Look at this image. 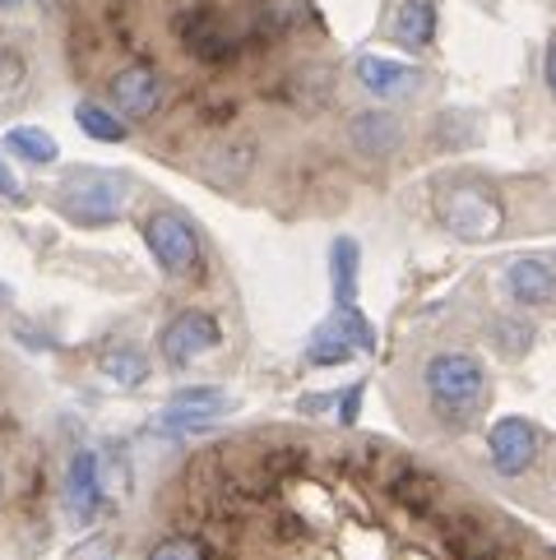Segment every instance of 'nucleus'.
<instances>
[{
	"label": "nucleus",
	"instance_id": "nucleus-1",
	"mask_svg": "<svg viewBox=\"0 0 556 560\" xmlns=\"http://www.w3.org/2000/svg\"><path fill=\"white\" fill-rule=\"evenodd\" d=\"M422 394L441 431H473L491 404V375L478 352L445 348L422 362Z\"/></svg>",
	"mask_w": 556,
	"mask_h": 560
},
{
	"label": "nucleus",
	"instance_id": "nucleus-2",
	"mask_svg": "<svg viewBox=\"0 0 556 560\" xmlns=\"http://www.w3.org/2000/svg\"><path fill=\"white\" fill-rule=\"evenodd\" d=\"M436 218L454 242H491L506 228V205L496 199L491 186L460 176V182L436 190Z\"/></svg>",
	"mask_w": 556,
	"mask_h": 560
},
{
	"label": "nucleus",
	"instance_id": "nucleus-3",
	"mask_svg": "<svg viewBox=\"0 0 556 560\" xmlns=\"http://www.w3.org/2000/svg\"><path fill=\"white\" fill-rule=\"evenodd\" d=\"M126 176L103 167H74L61 182V209L79 228H107L126 213Z\"/></svg>",
	"mask_w": 556,
	"mask_h": 560
},
{
	"label": "nucleus",
	"instance_id": "nucleus-4",
	"mask_svg": "<svg viewBox=\"0 0 556 560\" xmlns=\"http://www.w3.org/2000/svg\"><path fill=\"white\" fill-rule=\"evenodd\" d=\"M538 454H543V435L538 427L529 422V417H496L487 427V458H491V472L514 482V477H524L538 468Z\"/></svg>",
	"mask_w": 556,
	"mask_h": 560
},
{
	"label": "nucleus",
	"instance_id": "nucleus-5",
	"mask_svg": "<svg viewBox=\"0 0 556 560\" xmlns=\"http://www.w3.org/2000/svg\"><path fill=\"white\" fill-rule=\"evenodd\" d=\"M144 246L158 259V269L172 273V278H186L195 265H200V236H195V228L186 223L182 213H172V209L149 213Z\"/></svg>",
	"mask_w": 556,
	"mask_h": 560
},
{
	"label": "nucleus",
	"instance_id": "nucleus-6",
	"mask_svg": "<svg viewBox=\"0 0 556 560\" xmlns=\"http://www.w3.org/2000/svg\"><path fill=\"white\" fill-rule=\"evenodd\" d=\"M107 97H112L116 116H126V121H149V116H158L163 103H167V79L158 74L153 66L135 61V66L112 74Z\"/></svg>",
	"mask_w": 556,
	"mask_h": 560
},
{
	"label": "nucleus",
	"instance_id": "nucleus-7",
	"mask_svg": "<svg viewBox=\"0 0 556 560\" xmlns=\"http://www.w3.org/2000/svg\"><path fill=\"white\" fill-rule=\"evenodd\" d=\"M218 343H223V329L209 311H182L172 315L163 334H158V352H163L167 366H190L195 357H209Z\"/></svg>",
	"mask_w": 556,
	"mask_h": 560
},
{
	"label": "nucleus",
	"instance_id": "nucleus-8",
	"mask_svg": "<svg viewBox=\"0 0 556 560\" xmlns=\"http://www.w3.org/2000/svg\"><path fill=\"white\" fill-rule=\"evenodd\" d=\"M501 288L520 311L556 306V259L547 255H514L501 269Z\"/></svg>",
	"mask_w": 556,
	"mask_h": 560
},
{
	"label": "nucleus",
	"instance_id": "nucleus-9",
	"mask_svg": "<svg viewBox=\"0 0 556 560\" xmlns=\"http://www.w3.org/2000/svg\"><path fill=\"white\" fill-rule=\"evenodd\" d=\"M352 74H357V84L375 97V103H404V97H413L417 89L427 84L417 66L390 61V56H357Z\"/></svg>",
	"mask_w": 556,
	"mask_h": 560
},
{
	"label": "nucleus",
	"instance_id": "nucleus-10",
	"mask_svg": "<svg viewBox=\"0 0 556 560\" xmlns=\"http://www.w3.org/2000/svg\"><path fill=\"white\" fill-rule=\"evenodd\" d=\"M348 144L352 153H362V158H390L394 149L404 144V121L394 112L385 107H371V112H357L352 121H348Z\"/></svg>",
	"mask_w": 556,
	"mask_h": 560
},
{
	"label": "nucleus",
	"instance_id": "nucleus-11",
	"mask_svg": "<svg viewBox=\"0 0 556 560\" xmlns=\"http://www.w3.org/2000/svg\"><path fill=\"white\" fill-rule=\"evenodd\" d=\"M66 510L74 524H93V514L103 510V477H97V454L79 450L66 468Z\"/></svg>",
	"mask_w": 556,
	"mask_h": 560
},
{
	"label": "nucleus",
	"instance_id": "nucleus-12",
	"mask_svg": "<svg viewBox=\"0 0 556 560\" xmlns=\"http://www.w3.org/2000/svg\"><path fill=\"white\" fill-rule=\"evenodd\" d=\"M232 408V398L223 394V389H213V385H195V389H176L172 394V404H167V412L158 417L163 427H209V422H218Z\"/></svg>",
	"mask_w": 556,
	"mask_h": 560
},
{
	"label": "nucleus",
	"instance_id": "nucleus-13",
	"mask_svg": "<svg viewBox=\"0 0 556 560\" xmlns=\"http://www.w3.org/2000/svg\"><path fill=\"white\" fill-rule=\"evenodd\" d=\"M182 43L190 56H200L205 66H223L228 56H236V33L228 28V19H218V14H190L182 28Z\"/></svg>",
	"mask_w": 556,
	"mask_h": 560
},
{
	"label": "nucleus",
	"instance_id": "nucleus-14",
	"mask_svg": "<svg viewBox=\"0 0 556 560\" xmlns=\"http://www.w3.org/2000/svg\"><path fill=\"white\" fill-rule=\"evenodd\" d=\"M436 28H441L436 0H399V10L390 19V37L404 51H427L436 43Z\"/></svg>",
	"mask_w": 556,
	"mask_h": 560
},
{
	"label": "nucleus",
	"instance_id": "nucleus-15",
	"mask_svg": "<svg viewBox=\"0 0 556 560\" xmlns=\"http://www.w3.org/2000/svg\"><path fill=\"white\" fill-rule=\"evenodd\" d=\"M357 273H362V246H357L352 236H334V246H329L334 306H357Z\"/></svg>",
	"mask_w": 556,
	"mask_h": 560
},
{
	"label": "nucleus",
	"instance_id": "nucleus-16",
	"mask_svg": "<svg viewBox=\"0 0 556 560\" xmlns=\"http://www.w3.org/2000/svg\"><path fill=\"white\" fill-rule=\"evenodd\" d=\"M533 343H538V325H533L529 315L506 311V315H496V319H491V348L501 352L506 362H524Z\"/></svg>",
	"mask_w": 556,
	"mask_h": 560
},
{
	"label": "nucleus",
	"instance_id": "nucleus-17",
	"mask_svg": "<svg viewBox=\"0 0 556 560\" xmlns=\"http://www.w3.org/2000/svg\"><path fill=\"white\" fill-rule=\"evenodd\" d=\"M352 352H357V348H352V338L344 334V325H339V319H334V315H329L325 325L306 338V362H311V366H321V371L352 362Z\"/></svg>",
	"mask_w": 556,
	"mask_h": 560
},
{
	"label": "nucleus",
	"instance_id": "nucleus-18",
	"mask_svg": "<svg viewBox=\"0 0 556 560\" xmlns=\"http://www.w3.org/2000/svg\"><path fill=\"white\" fill-rule=\"evenodd\" d=\"M5 149L14 158H24V163H37V167H47L61 158V144H56V135H47L43 126H14L5 130Z\"/></svg>",
	"mask_w": 556,
	"mask_h": 560
},
{
	"label": "nucleus",
	"instance_id": "nucleus-19",
	"mask_svg": "<svg viewBox=\"0 0 556 560\" xmlns=\"http://www.w3.org/2000/svg\"><path fill=\"white\" fill-rule=\"evenodd\" d=\"M97 371H103L107 380H116V385H144L149 375V357L139 348H107L103 357H97Z\"/></svg>",
	"mask_w": 556,
	"mask_h": 560
},
{
	"label": "nucleus",
	"instance_id": "nucleus-20",
	"mask_svg": "<svg viewBox=\"0 0 556 560\" xmlns=\"http://www.w3.org/2000/svg\"><path fill=\"white\" fill-rule=\"evenodd\" d=\"M74 121H79V130H84L89 139H97V144H121V139H126L121 116L107 112L103 103H79L74 107Z\"/></svg>",
	"mask_w": 556,
	"mask_h": 560
},
{
	"label": "nucleus",
	"instance_id": "nucleus-21",
	"mask_svg": "<svg viewBox=\"0 0 556 560\" xmlns=\"http://www.w3.org/2000/svg\"><path fill=\"white\" fill-rule=\"evenodd\" d=\"M334 319L344 325V334L352 338L357 352H375V325L362 315V306H334Z\"/></svg>",
	"mask_w": 556,
	"mask_h": 560
},
{
	"label": "nucleus",
	"instance_id": "nucleus-22",
	"mask_svg": "<svg viewBox=\"0 0 556 560\" xmlns=\"http://www.w3.org/2000/svg\"><path fill=\"white\" fill-rule=\"evenodd\" d=\"M144 560H209V556H205V547L195 542V537H186V533H167V537H158V542L149 547Z\"/></svg>",
	"mask_w": 556,
	"mask_h": 560
},
{
	"label": "nucleus",
	"instance_id": "nucleus-23",
	"mask_svg": "<svg viewBox=\"0 0 556 560\" xmlns=\"http://www.w3.org/2000/svg\"><path fill=\"white\" fill-rule=\"evenodd\" d=\"M362 398H367V380H352V385L339 394V427H357V417H362Z\"/></svg>",
	"mask_w": 556,
	"mask_h": 560
},
{
	"label": "nucleus",
	"instance_id": "nucleus-24",
	"mask_svg": "<svg viewBox=\"0 0 556 560\" xmlns=\"http://www.w3.org/2000/svg\"><path fill=\"white\" fill-rule=\"evenodd\" d=\"M543 84H547V93L556 97V37H552L547 51H543Z\"/></svg>",
	"mask_w": 556,
	"mask_h": 560
},
{
	"label": "nucleus",
	"instance_id": "nucleus-25",
	"mask_svg": "<svg viewBox=\"0 0 556 560\" xmlns=\"http://www.w3.org/2000/svg\"><path fill=\"white\" fill-rule=\"evenodd\" d=\"M0 195H10V199H24V186L14 182V172H10V163L0 158Z\"/></svg>",
	"mask_w": 556,
	"mask_h": 560
},
{
	"label": "nucleus",
	"instance_id": "nucleus-26",
	"mask_svg": "<svg viewBox=\"0 0 556 560\" xmlns=\"http://www.w3.org/2000/svg\"><path fill=\"white\" fill-rule=\"evenodd\" d=\"M28 0H0V14H14V10H24Z\"/></svg>",
	"mask_w": 556,
	"mask_h": 560
},
{
	"label": "nucleus",
	"instance_id": "nucleus-27",
	"mask_svg": "<svg viewBox=\"0 0 556 560\" xmlns=\"http://www.w3.org/2000/svg\"><path fill=\"white\" fill-rule=\"evenodd\" d=\"M5 306H10V288H5V283H0V311H5Z\"/></svg>",
	"mask_w": 556,
	"mask_h": 560
}]
</instances>
